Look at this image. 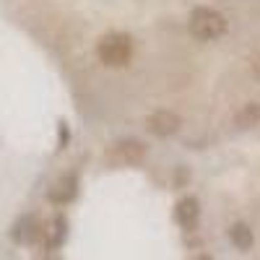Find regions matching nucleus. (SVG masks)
I'll return each instance as SVG.
<instances>
[{"label": "nucleus", "instance_id": "obj_9", "mask_svg": "<svg viewBox=\"0 0 260 260\" xmlns=\"http://www.w3.org/2000/svg\"><path fill=\"white\" fill-rule=\"evenodd\" d=\"M255 120H260V107H257V104H250L247 110L240 115V122H242V125H252Z\"/></svg>", "mask_w": 260, "mask_h": 260}, {"label": "nucleus", "instance_id": "obj_7", "mask_svg": "<svg viewBox=\"0 0 260 260\" xmlns=\"http://www.w3.org/2000/svg\"><path fill=\"white\" fill-rule=\"evenodd\" d=\"M229 240L234 242L237 250H250L252 247V229L247 224H234L229 229Z\"/></svg>", "mask_w": 260, "mask_h": 260}, {"label": "nucleus", "instance_id": "obj_8", "mask_svg": "<svg viewBox=\"0 0 260 260\" xmlns=\"http://www.w3.org/2000/svg\"><path fill=\"white\" fill-rule=\"evenodd\" d=\"M65 240V219L62 216H55V219L47 224V242L50 245H60Z\"/></svg>", "mask_w": 260, "mask_h": 260}, {"label": "nucleus", "instance_id": "obj_5", "mask_svg": "<svg viewBox=\"0 0 260 260\" xmlns=\"http://www.w3.org/2000/svg\"><path fill=\"white\" fill-rule=\"evenodd\" d=\"M198 213H201V208H198V201H195V198H182V201L177 203V211H175L177 221H180L185 229H192V226H195V221H198Z\"/></svg>", "mask_w": 260, "mask_h": 260}, {"label": "nucleus", "instance_id": "obj_6", "mask_svg": "<svg viewBox=\"0 0 260 260\" xmlns=\"http://www.w3.org/2000/svg\"><path fill=\"white\" fill-rule=\"evenodd\" d=\"M73 195H76V177L73 175L57 180L50 187V201L52 203H68V201H73Z\"/></svg>", "mask_w": 260, "mask_h": 260}, {"label": "nucleus", "instance_id": "obj_3", "mask_svg": "<svg viewBox=\"0 0 260 260\" xmlns=\"http://www.w3.org/2000/svg\"><path fill=\"white\" fill-rule=\"evenodd\" d=\"M177 127H180V117H177L175 112H169V110H159V112H154V115H148V130H151L154 136L167 138V136L175 133Z\"/></svg>", "mask_w": 260, "mask_h": 260}, {"label": "nucleus", "instance_id": "obj_2", "mask_svg": "<svg viewBox=\"0 0 260 260\" xmlns=\"http://www.w3.org/2000/svg\"><path fill=\"white\" fill-rule=\"evenodd\" d=\"M187 26L192 31V37L198 39H216L226 31V18L219 11H211V8H195L190 13Z\"/></svg>", "mask_w": 260, "mask_h": 260}, {"label": "nucleus", "instance_id": "obj_10", "mask_svg": "<svg viewBox=\"0 0 260 260\" xmlns=\"http://www.w3.org/2000/svg\"><path fill=\"white\" fill-rule=\"evenodd\" d=\"M255 76H257V78H260V57H257V60H255Z\"/></svg>", "mask_w": 260, "mask_h": 260}, {"label": "nucleus", "instance_id": "obj_1", "mask_svg": "<svg viewBox=\"0 0 260 260\" xmlns=\"http://www.w3.org/2000/svg\"><path fill=\"white\" fill-rule=\"evenodd\" d=\"M96 52H99V60L104 65L122 68V65L130 60V55H133V39H130L127 34H107V37H102Z\"/></svg>", "mask_w": 260, "mask_h": 260}, {"label": "nucleus", "instance_id": "obj_4", "mask_svg": "<svg viewBox=\"0 0 260 260\" xmlns=\"http://www.w3.org/2000/svg\"><path fill=\"white\" fill-rule=\"evenodd\" d=\"M115 161H122V164H133V161H141L143 159V143L138 141H125V143H117L112 148V154H107Z\"/></svg>", "mask_w": 260, "mask_h": 260}, {"label": "nucleus", "instance_id": "obj_11", "mask_svg": "<svg viewBox=\"0 0 260 260\" xmlns=\"http://www.w3.org/2000/svg\"><path fill=\"white\" fill-rule=\"evenodd\" d=\"M195 260H211V257L208 255H201V257H195Z\"/></svg>", "mask_w": 260, "mask_h": 260}]
</instances>
